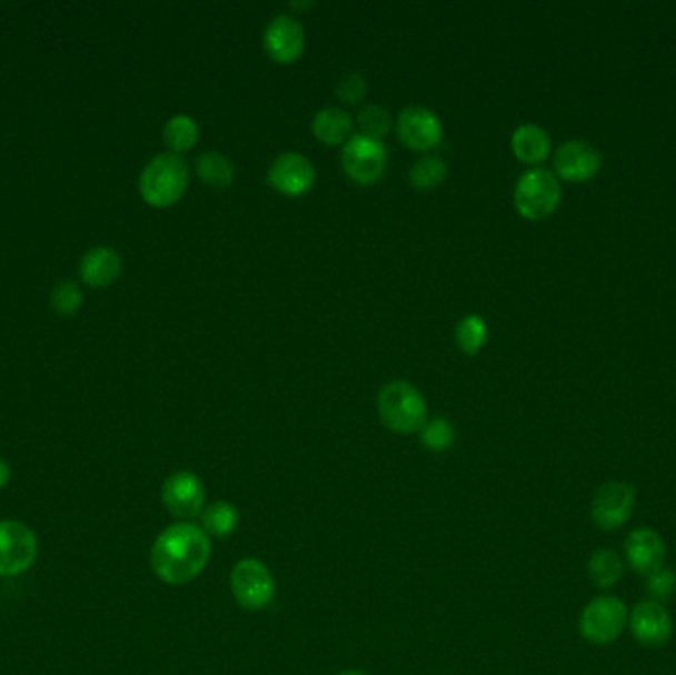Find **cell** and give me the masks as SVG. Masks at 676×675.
Returning a JSON list of instances; mask_svg holds the SVG:
<instances>
[{"instance_id":"cell-6","label":"cell","mask_w":676,"mask_h":675,"mask_svg":"<svg viewBox=\"0 0 676 675\" xmlns=\"http://www.w3.org/2000/svg\"><path fill=\"white\" fill-rule=\"evenodd\" d=\"M230 588L236 603L249 613L264 611L276 598V578L259 558H241L233 565Z\"/></svg>"},{"instance_id":"cell-17","label":"cell","mask_w":676,"mask_h":675,"mask_svg":"<svg viewBox=\"0 0 676 675\" xmlns=\"http://www.w3.org/2000/svg\"><path fill=\"white\" fill-rule=\"evenodd\" d=\"M123 260L113 248L98 246L83 254L80 261V276L83 284L91 288H107L121 276Z\"/></svg>"},{"instance_id":"cell-10","label":"cell","mask_w":676,"mask_h":675,"mask_svg":"<svg viewBox=\"0 0 676 675\" xmlns=\"http://www.w3.org/2000/svg\"><path fill=\"white\" fill-rule=\"evenodd\" d=\"M386 147L380 139L352 133L347 143L342 145V169L356 182H374L380 179L386 169Z\"/></svg>"},{"instance_id":"cell-31","label":"cell","mask_w":676,"mask_h":675,"mask_svg":"<svg viewBox=\"0 0 676 675\" xmlns=\"http://www.w3.org/2000/svg\"><path fill=\"white\" fill-rule=\"evenodd\" d=\"M10 477H12V469H10V464L7 459L0 456V492L4 489V487L9 486Z\"/></svg>"},{"instance_id":"cell-15","label":"cell","mask_w":676,"mask_h":675,"mask_svg":"<svg viewBox=\"0 0 676 675\" xmlns=\"http://www.w3.org/2000/svg\"><path fill=\"white\" fill-rule=\"evenodd\" d=\"M264 48L269 58L276 62H295L305 48V28L294 17L279 14L267 22L264 30Z\"/></svg>"},{"instance_id":"cell-20","label":"cell","mask_w":676,"mask_h":675,"mask_svg":"<svg viewBox=\"0 0 676 675\" xmlns=\"http://www.w3.org/2000/svg\"><path fill=\"white\" fill-rule=\"evenodd\" d=\"M586 570L597 590H612L619 585L625 565L619 553L609 547H599L587 558Z\"/></svg>"},{"instance_id":"cell-18","label":"cell","mask_w":676,"mask_h":675,"mask_svg":"<svg viewBox=\"0 0 676 675\" xmlns=\"http://www.w3.org/2000/svg\"><path fill=\"white\" fill-rule=\"evenodd\" d=\"M352 116L337 106H329L317 111L312 118V133L327 145H345L352 137Z\"/></svg>"},{"instance_id":"cell-5","label":"cell","mask_w":676,"mask_h":675,"mask_svg":"<svg viewBox=\"0 0 676 675\" xmlns=\"http://www.w3.org/2000/svg\"><path fill=\"white\" fill-rule=\"evenodd\" d=\"M561 199L560 182L554 172L534 167L523 172L515 185V207L528 220L550 217Z\"/></svg>"},{"instance_id":"cell-25","label":"cell","mask_w":676,"mask_h":675,"mask_svg":"<svg viewBox=\"0 0 676 675\" xmlns=\"http://www.w3.org/2000/svg\"><path fill=\"white\" fill-rule=\"evenodd\" d=\"M455 339L457 345L461 347V351L475 355L483 349V345L487 341V324L483 317L477 314L463 317L455 329Z\"/></svg>"},{"instance_id":"cell-7","label":"cell","mask_w":676,"mask_h":675,"mask_svg":"<svg viewBox=\"0 0 676 675\" xmlns=\"http://www.w3.org/2000/svg\"><path fill=\"white\" fill-rule=\"evenodd\" d=\"M40 543L34 529L18 519H0V578H14L34 567Z\"/></svg>"},{"instance_id":"cell-3","label":"cell","mask_w":676,"mask_h":675,"mask_svg":"<svg viewBox=\"0 0 676 675\" xmlns=\"http://www.w3.org/2000/svg\"><path fill=\"white\" fill-rule=\"evenodd\" d=\"M380 423L396 434H414L427 423V403L408 380H391L378 393Z\"/></svg>"},{"instance_id":"cell-19","label":"cell","mask_w":676,"mask_h":675,"mask_svg":"<svg viewBox=\"0 0 676 675\" xmlns=\"http://www.w3.org/2000/svg\"><path fill=\"white\" fill-rule=\"evenodd\" d=\"M510 143H513V151H515L516 157L523 162H528V165H540L550 155V136L536 123H525V126L516 127Z\"/></svg>"},{"instance_id":"cell-23","label":"cell","mask_w":676,"mask_h":675,"mask_svg":"<svg viewBox=\"0 0 676 675\" xmlns=\"http://www.w3.org/2000/svg\"><path fill=\"white\" fill-rule=\"evenodd\" d=\"M162 139L169 147L170 153H185L198 141V123L187 113H177L165 123Z\"/></svg>"},{"instance_id":"cell-21","label":"cell","mask_w":676,"mask_h":675,"mask_svg":"<svg viewBox=\"0 0 676 675\" xmlns=\"http://www.w3.org/2000/svg\"><path fill=\"white\" fill-rule=\"evenodd\" d=\"M200 527L202 532L212 539H223L230 537L240 527V514L233 505L228 502H213L206 505L200 514Z\"/></svg>"},{"instance_id":"cell-30","label":"cell","mask_w":676,"mask_h":675,"mask_svg":"<svg viewBox=\"0 0 676 675\" xmlns=\"http://www.w3.org/2000/svg\"><path fill=\"white\" fill-rule=\"evenodd\" d=\"M366 88L368 86H366L362 73H345L337 83L338 100H342L345 103H358V101L365 98Z\"/></svg>"},{"instance_id":"cell-26","label":"cell","mask_w":676,"mask_h":675,"mask_svg":"<svg viewBox=\"0 0 676 675\" xmlns=\"http://www.w3.org/2000/svg\"><path fill=\"white\" fill-rule=\"evenodd\" d=\"M356 123L360 127L362 136L380 139L390 131V111L380 103H368L356 113Z\"/></svg>"},{"instance_id":"cell-8","label":"cell","mask_w":676,"mask_h":675,"mask_svg":"<svg viewBox=\"0 0 676 675\" xmlns=\"http://www.w3.org/2000/svg\"><path fill=\"white\" fill-rule=\"evenodd\" d=\"M637 502V492L632 484L622 479H609L597 487L592 497V523L599 532H619L632 519Z\"/></svg>"},{"instance_id":"cell-9","label":"cell","mask_w":676,"mask_h":675,"mask_svg":"<svg viewBox=\"0 0 676 675\" xmlns=\"http://www.w3.org/2000/svg\"><path fill=\"white\" fill-rule=\"evenodd\" d=\"M160 502L178 522L200 517L206 507V487L195 471L180 469L170 474L160 486Z\"/></svg>"},{"instance_id":"cell-22","label":"cell","mask_w":676,"mask_h":675,"mask_svg":"<svg viewBox=\"0 0 676 675\" xmlns=\"http://www.w3.org/2000/svg\"><path fill=\"white\" fill-rule=\"evenodd\" d=\"M198 177L212 187H228L236 179L233 162L220 151H205L196 159Z\"/></svg>"},{"instance_id":"cell-32","label":"cell","mask_w":676,"mask_h":675,"mask_svg":"<svg viewBox=\"0 0 676 675\" xmlns=\"http://www.w3.org/2000/svg\"><path fill=\"white\" fill-rule=\"evenodd\" d=\"M337 675H368L366 674V672H362V669H345V672H340V674Z\"/></svg>"},{"instance_id":"cell-16","label":"cell","mask_w":676,"mask_h":675,"mask_svg":"<svg viewBox=\"0 0 676 675\" xmlns=\"http://www.w3.org/2000/svg\"><path fill=\"white\" fill-rule=\"evenodd\" d=\"M602 167V155L586 141H566L554 153V169L561 179L584 182L594 179Z\"/></svg>"},{"instance_id":"cell-4","label":"cell","mask_w":676,"mask_h":675,"mask_svg":"<svg viewBox=\"0 0 676 675\" xmlns=\"http://www.w3.org/2000/svg\"><path fill=\"white\" fill-rule=\"evenodd\" d=\"M629 624V606L619 596L597 595L579 613V636L592 646H609Z\"/></svg>"},{"instance_id":"cell-24","label":"cell","mask_w":676,"mask_h":675,"mask_svg":"<svg viewBox=\"0 0 676 675\" xmlns=\"http://www.w3.org/2000/svg\"><path fill=\"white\" fill-rule=\"evenodd\" d=\"M447 175V165L439 155H426L411 165L409 180L416 189H431Z\"/></svg>"},{"instance_id":"cell-28","label":"cell","mask_w":676,"mask_h":675,"mask_svg":"<svg viewBox=\"0 0 676 675\" xmlns=\"http://www.w3.org/2000/svg\"><path fill=\"white\" fill-rule=\"evenodd\" d=\"M81 301H83V294L76 281L63 279L60 284H56L52 291V307L58 316H73L80 309Z\"/></svg>"},{"instance_id":"cell-11","label":"cell","mask_w":676,"mask_h":675,"mask_svg":"<svg viewBox=\"0 0 676 675\" xmlns=\"http://www.w3.org/2000/svg\"><path fill=\"white\" fill-rule=\"evenodd\" d=\"M627 628L643 648H663L673 638L675 624L665 604L645 598L629 611Z\"/></svg>"},{"instance_id":"cell-27","label":"cell","mask_w":676,"mask_h":675,"mask_svg":"<svg viewBox=\"0 0 676 675\" xmlns=\"http://www.w3.org/2000/svg\"><path fill=\"white\" fill-rule=\"evenodd\" d=\"M419 438L424 441L427 450L444 451L451 448L455 441L454 426L445 418H434L421 426Z\"/></svg>"},{"instance_id":"cell-1","label":"cell","mask_w":676,"mask_h":675,"mask_svg":"<svg viewBox=\"0 0 676 675\" xmlns=\"http://www.w3.org/2000/svg\"><path fill=\"white\" fill-rule=\"evenodd\" d=\"M212 557V543L200 525L177 522L165 527L152 543L151 568L165 585L182 586L205 573Z\"/></svg>"},{"instance_id":"cell-14","label":"cell","mask_w":676,"mask_h":675,"mask_svg":"<svg viewBox=\"0 0 676 675\" xmlns=\"http://www.w3.org/2000/svg\"><path fill=\"white\" fill-rule=\"evenodd\" d=\"M267 180L271 187L289 197H299L315 182V165L307 155L285 151L269 165Z\"/></svg>"},{"instance_id":"cell-29","label":"cell","mask_w":676,"mask_h":675,"mask_svg":"<svg viewBox=\"0 0 676 675\" xmlns=\"http://www.w3.org/2000/svg\"><path fill=\"white\" fill-rule=\"evenodd\" d=\"M645 593L647 600L665 604L676 593V573L673 568H658L645 576Z\"/></svg>"},{"instance_id":"cell-13","label":"cell","mask_w":676,"mask_h":675,"mask_svg":"<svg viewBox=\"0 0 676 675\" xmlns=\"http://www.w3.org/2000/svg\"><path fill=\"white\" fill-rule=\"evenodd\" d=\"M396 129L401 143L408 145L409 149L416 151L434 149L444 137L441 121L431 109L424 106H408L401 109Z\"/></svg>"},{"instance_id":"cell-2","label":"cell","mask_w":676,"mask_h":675,"mask_svg":"<svg viewBox=\"0 0 676 675\" xmlns=\"http://www.w3.org/2000/svg\"><path fill=\"white\" fill-rule=\"evenodd\" d=\"M188 179V165L180 155L160 153L145 165L139 177V192L147 205L167 208L182 199Z\"/></svg>"},{"instance_id":"cell-12","label":"cell","mask_w":676,"mask_h":675,"mask_svg":"<svg viewBox=\"0 0 676 675\" xmlns=\"http://www.w3.org/2000/svg\"><path fill=\"white\" fill-rule=\"evenodd\" d=\"M623 555H625V563L632 567L633 573L649 576L650 573L665 567L667 543L657 529L637 527V529L629 532V535L623 540Z\"/></svg>"}]
</instances>
